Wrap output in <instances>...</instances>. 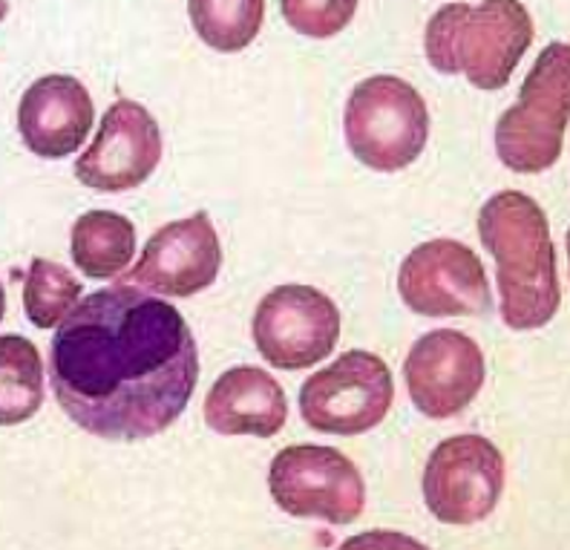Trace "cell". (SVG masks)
Masks as SVG:
<instances>
[{
    "label": "cell",
    "instance_id": "1",
    "mask_svg": "<svg viewBox=\"0 0 570 550\" xmlns=\"http://www.w3.org/2000/svg\"><path fill=\"white\" fill-rule=\"evenodd\" d=\"M199 348L174 303L132 283L78 299L49 343L58 406L105 441H147L188 410Z\"/></svg>",
    "mask_w": 570,
    "mask_h": 550
},
{
    "label": "cell",
    "instance_id": "2",
    "mask_svg": "<svg viewBox=\"0 0 570 550\" xmlns=\"http://www.w3.org/2000/svg\"><path fill=\"white\" fill-rule=\"evenodd\" d=\"M479 237L499 268L501 321L515 332L548 326L562 303V286L542 205L519 190L490 196L479 214Z\"/></svg>",
    "mask_w": 570,
    "mask_h": 550
},
{
    "label": "cell",
    "instance_id": "3",
    "mask_svg": "<svg viewBox=\"0 0 570 550\" xmlns=\"http://www.w3.org/2000/svg\"><path fill=\"white\" fill-rule=\"evenodd\" d=\"M533 18L519 0L446 3L432 14L424 52L444 76H466L479 90H501L533 43Z\"/></svg>",
    "mask_w": 570,
    "mask_h": 550
},
{
    "label": "cell",
    "instance_id": "4",
    "mask_svg": "<svg viewBox=\"0 0 570 550\" xmlns=\"http://www.w3.org/2000/svg\"><path fill=\"white\" fill-rule=\"evenodd\" d=\"M570 110V49L553 41L535 58L519 101L495 125V154L513 174H542L562 156Z\"/></svg>",
    "mask_w": 570,
    "mask_h": 550
},
{
    "label": "cell",
    "instance_id": "5",
    "mask_svg": "<svg viewBox=\"0 0 570 550\" xmlns=\"http://www.w3.org/2000/svg\"><path fill=\"white\" fill-rule=\"evenodd\" d=\"M346 145L377 174L410 168L430 141L424 96L397 76H372L352 90L343 116Z\"/></svg>",
    "mask_w": 570,
    "mask_h": 550
},
{
    "label": "cell",
    "instance_id": "6",
    "mask_svg": "<svg viewBox=\"0 0 570 550\" xmlns=\"http://www.w3.org/2000/svg\"><path fill=\"white\" fill-rule=\"evenodd\" d=\"M268 490L279 510L297 519L352 524L366 508V488L355 461L334 446L294 444L274 455Z\"/></svg>",
    "mask_w": 570,
    "mask_h": 550
},
{
    "label": "cell",
    "instance_id": "7",
    "mask_svg": "<svg viewBox=\"0 0 570 550\" xmlns=\"http://www.w3.org/2000/svg\"><path fill=\"white\" fill-rule=\"evenodd\" d=\"M392 401L395 381L390 366L372 352L352 348L303 383L299 415L326 435H361L390 415Z\"/></svg>",
    "mask_w": 570,
    "mask_h": 550
},
{
    "label": "cell",
    "instance_id": "8",
    "mask_svg": "<svg viewBox=\"0 0 570 550\" xmlns=\"http://www.w3.org/2000/svg\"><path fill=\"white\" fill-rule=\"evenodd\" d=\"M341 341V312L328 294L314 286H277L259 299L254 343L268 366L285 372L312 370Z\"/></svg>",
    "mask_w": 570,
    "mask_h": 550
},
{
    "label": "cell",
    "instance_id": "9",
    "mask_svg": "<svg viewBox=\"0 0 570 550\" xmlns=\"http://www.w3.org/2000/svg\"><path fill=\"white\" fill-rule=\"evenodd\" d=\"M504 493V455L484 435L441 441L424 466V502L444 524L488 519Z\"/></svg>",
    "mask_w": 570,
    "mask_h": 550
},
{
    "label": "cell",
    "instance_id": "10",
    "mask_svg": "<svg viewBox=\"0 0 570 550\" xmlns=\"http://www.w3.org/2000/svg\"><path fill=\"white\" fill-rule=\"evenodd\" d=\"M397 292L424 317H470L490 308V279L470 245L430 239L412 248L397 272Z\"/></svg>",
    "mask_w": 570,
    "mask_h": 550
},
{
    "label": "cell",
    "instance_id": "11",
    "mask_svg": "<svg viewBox=\"0 0 570 550\" xmlns=\"http://www.w3.org/2000/svg\"><path fill=\"white\" fill-rule=\"evenodd\" d=\"M488 363L473 337L455 328H435L412 343L404 361V381L412 404L426 419H455L484 386Z\"/></svg>",
    "mask_w": 570,
    "mask_h": 550
},
{
    "label": "cell",
    "instance_id": "12",
    "mask_svg": "<svg viewBox=\"0 0 570 550\" xmlns=\"http://www.w3.org/2000/svg\"><path fill=\"white\" fill-rule=\"evenodd\" d=\"M161 161V130L139 101H116L96 139L76 161V179L98 194H121L145 185Z\"/></svg>",
    "mask_w": 570,
    "mask_h": 550
},
{
    "label": "cell",
    "instance_id": "13",
    "mask_svg": "<svg viewBox=\"0 0 570 550\" xmlns=\"http://www.w3.org/2000/svg\"><path fill=\"white\" fill-rule=\"evenodd\" d=\"M219 268L223 243L210 216L199 210L156 230L127 279L165 297H194L214 286Z\"/></svg>",
    "mask_w": 570,
    "mask_h": 550
},
{
    "label": "cell",
    "instance_id": "14",
    "mask_svg": "<svg viewBox=\"0 0 570 550\" xmlns=\"http://www.w3.org/2000/svg\"><path fill=\"white\" fill-rule=\"evenodd\" d=\"M96 105L72 76H43L23 92L18 130L23 145L41 159H63L87 141Z\"/></svg>",
    "mask_w": 570,
    "mask_h": 550
},
{
    "label": "cell",
    "instance_id": "15",
    "mask_svg": "<svg viewBox=\"0 0 570 550\" xmlns=\"http://www.w3.org/2000/svg\"><path fill=\"white\" fill-rule=\"evenodd\" d=\"M288 401L277 381L259 366H234L216 377L205 397V421L219 435L272 439L285 426Z\"/></svg>",
    "mask_w": 570,
    "mask_h": 550
},
{
    "label": "cell",
    "instance_id": "16",
    "mask_svg": "<svg viewBox=\"0 0 570 550\" xmlns=\"http://www.w3.org/2000/svg\"><path fill=\"white\" fill-rule=\"evenodd\" d=\"M72 263L90 279H112L136 257V228L112 210H87L72 225Z\"/></svg>",
    "mask_w": 570,
    "mask_h": 550
},
{
    "label": "cell",
    "instance_id": "17",
    "mask_svg": "<svg viewBox=\"0 0 570 550\" xmlns=\"http://www.w3.org/2000/svg\"><path fill=\"white\" fill-rule=\"evenodd\" d=\"M43 406V361L29 337L0 335V426L36 419Z\"/></svg>",
    "mask_w": 570,
    "mask_h": 550
},
{
    "label": "cell",
    "instance_id": "18",
    "mask_svg": "<svg viewBox=\"0 0 570 550\" xmlns=\"http://www.w3.org/2000/svg\"><path fill=\"white\" fill-rule=\"evenodd\" d=\"M196 36L216 52H243L259 36L265 0H188Z\"/></svg>",
    "mask_w": 570,
    "mask_h": 550
},
{
    "label": "cell",
    "instance_id": "19",
    "mask_svg": "<svg viewBox=\"0 0 570 550\" xmlns=\"http://www.w3.org/2000/svg\"><path fill=\"white\" fill-rule=\"evenodd\" d=\"M81 279L72 277L70 268H63L61 263L43 257L29 263L27 279H23V312L32 326H58L81 299Z\"/></svg>",
    "mask_w": 570,
    "mask_h": 550
},
{
    "label": "cell",
    "instance_id": "20",
    "mask_svg": "<svg viewBox=\"0 0 570 550\" xmlns=\"http://www.w3.org/2000/svg\"><path fill=\"white\" fill-rule=\"evenodd\" d=\"M283 18L306 38H332L352 23L357 0H279Z\"/></svg>",
    "mask_w": 570,
    "mask_h": 550
},
{
    "label": "cell",
    "instance_id": "21",
    "mask_svg": "<svg viewBox=\"0 0 570 550\" xmlns=\"http://www.w3.org/2000/svg\"><path fill=\"white\" fill-rule=\"evenodd\" d=\"M3 314H7V288L0 283V321H3Z\"/></svg>",
    "mask_w": 570,
    "mask_h": 550
},
{
    "label": "cell",
    "instance_id": "22",
    "mask_svg": "<svg viewBox=\"0 0 570 550\" xmlns=\"http://www.w3.org/2000/svg\"><path fill=\"white\" fill-rule=\"evenodd\" d=\"M7 12H9V3H7V0H0V21L7 18Z\"/></svg>",
    "mask_w": 570,
    "mask_h": 550
}]
</instances>
